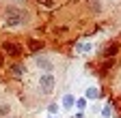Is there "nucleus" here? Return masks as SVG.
I'll return each instance as SVG.
<instances>
[{
    "instance_id": "f257e3e1",
    "label": "nucleus",
    "mask_w": 121,
    "mask_h": 118,
    "mask_svg": "<svg viewBox=\"0 0 121 118\" xmlns=\"http://www.w3.org/2000/svg\"><path fill=\"white\" fill-rule=\"evenodd\" d=\"M30 22V13L26 9H20V7H7L4 13H2V24L4 26H24Z\"/></svg>"
},
{
    "instance_id": "f03ea898",
    "label": "nucleus",
    "mask_w": 121,
    "mask_h": 118,
    "mask_svg": "<svg viewBox=\"0 0 121 118\" xmlns=\"http://www.w3.org/2000/svg\"><path fill=\"white\" fill-rule=\"evenodd\" d=\"M54 86H56V77L52 75V73H41V77H39V90L43 95H52Z\"/></svg>"
},
{
    "instance_id": "7ed1b4c3",
    "label": "nucleus",
    "mask_w": 121,
    "mask_h": 118,
    "mask_svg": "<svg viewBox=\"0 0 121 118\" xmlns=\"http://www.w3.org/2000/svg\"><path fill=\"white\" fill-rule=\"evenodd\" d=\"M2 49H4V54H9L11 58H20L22 56V45L17 41H4L2 43Z\"/></svg>"
},
{
    "instance_id": "20e7f679",
    "label": "nucleus",
    "mask_w": 121,
    "mask_h": 118,
    "mask_svg": "<svg viewBox=\"0 0 121 118\" xmlns=\"http://www.w3.org/2000/svg\"><path fill=\"white\" fill-rule=\"evenodd\" d=\"M35 65H37L39 69H43L45 73H50V71L54 69V60H52V58H45V56H39V58H35Z\"/></svg>"
},
{
    "instance_id": "39448f33",
    "label": "nucleus",
    "mask_w": 121,
    "mask_h": 118,
    "mask_svg": "<svg viewBox=\"0 0 121 118\" xmlns=\"http://www.w3.org/2000/svg\"><path fill=\"white\" fill-rule=\"evenodd\" d=\"M43 45H45V43H41V41H30V43H28V47H30V49H33V52H37V49H41Z\"/></svg>"
},
{
    "instance_id": "423d86ee",
    "label": "nucleus",
    "mask_w": 121,
    "mask_h": 118,
    "mask_svg": "<svg viewBox=\"0 0 121 118\" xmlns=\"http://www.w3.org/2000/svg\"><path fill=\"white\" fill-rule=\"evenodd\" d=\"M11 114V105L9 103H2V105H0V116H9Z\"/></svg>"
},
{
    "instance_id": "0eeeda50",
    "label": "nucleus",
    "mask_w": 121,
    "mask_h": 118,
    "mask_svg": "<svg viewBox=\"0 0 121 118\" xmlns=\"http://www.w3.org/2000/svg\"><path fill=\"white\" fill-rule=\"evenodd\" d=\"M11 73H13L15 77H20V75H22V67H17V65H13V67H11Z\"/></svg>"
},
{
    "instance_id": "6e6552de",
    "label": "nucleus",
    "mask_w": 121,
    "mask_h": 118,
    "mask_svg": "<svg viewBox=\"0 0 121 118\" xmlns=\"http://www.w3.org/2000/svg\"><path fill=\"white\" fill-rule=\"evenodd\" d=\"M37 2H39V4H45V7H52V4H54L52 0H37Z\"/></svg>"
},
{
    "instance_id": "1a4fd4ad",
    "label": "nucleus",
    "mask_w": 121,
    "mask_h": 118,
    "mask_svg": "<svg viewBox=\"0 0 121 118\" xmlns=\"http://www.w3.org/2000/svg\"><path fill=\"white\" fill-rule=\"evenodd\" d=\"M2 65H4V56L0 54V67H2Z\"/></svg>"
}]
</instances>
